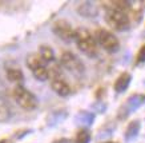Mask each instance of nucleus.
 Masks as SVG:
<instances>
[{
  "mask_svg": "<svg viewBox=\"0 0 145 143\" xmlns=\"http://www.w3.org/2000/svg\"><path fill=\"white\" fill-rule=\"evenodd\" d=\"M93 121H95V115L88 111H81L75 116V123L77 126H83V127L92 126Z\"/></svg>",
  "mask_w": 145,
  "mask_h": 143,
  "instance_id": "9",
  "label": "nucleus"
},
{
  "mask_svg": "<svg viewBox=\"0 0 145 143\" xmlns=\"http://www.w3.org/2000/svg\"><path fill=\"white\" fill-rule=\"evenodd\" d=\"M96 38L99 44L103 48H105L106 51L114 52V51L119 49V40H117V38L113 34H110L109 31H106V30H97Z\"/></svg>",
  "mask_w": 145,
  "mask_h": 143,
  "instance_id": "4",
  "label": "nucleus"
},
{
  "mask_svg": "<svg viewBox=\"0 0 145 143\" xmlns=\"http://www.w3.org/2000/svg\"><path fill=\"white\" fill-rule=\"evenodd\" d=\"M138 62H145V45L142 48L140 49V52H138Z\"/></svg>",
  "mask_w": 145,
  "mask_h": 143,
  "instance_id": "22",
  "label": "nucleus"
},
{
  "mask_svg": "<svg viewBox=\"0 0 145 143\" xmlns=\"http://www.w3.org/2000/svg\"><path fill=\"white\" fill-rule=\"evenodd\" d=\"M106 22L117 31H124L129 26V18L125 14V11H116V9L108 11L106 12Z\"/></svg>",
  "mask_w": 145,
  "mask_h": 143,
  "instance_id": "3",
  "label": "nucleus"
},
{
  "mask_svg": "<svg viewBox=\"0 0 145 143\" xmlns=\"http://www.w3.org/2000/svg\"><path fill=\"white\" fill-rule=\"evenodd\" d=\"M61 64L63 67L67 68L73 75H81L84 72L83 63L79 60V58H76L75 55L71 54V52H64L61 55Z\"/></svg>",
  "mask_w": 145,
  "mask_h": 143,
  "instance_id": "5",
  "label": "nucleus"
},
{
  "mask_svg": "<svg viewBox=\"0 0 145 143\" xmlns=\"http://www.w3.org/2000/svg\"><path fill=\"white\" fill-rule=\"evenodd\" d=\"M91 140V134L87 130H81L76 135V143H89Z\"/></svg>",
  "mask_w": 145,
  "mask_h": 143,
  "instance_id": "18",
  "label": "nucleus"
},
{
  "mask_svg": "<svg viewBox=\"0 0 145 143\" xmlns=\"http://www.w3.org/2000/svg\"><path fill=\"white\" fill-rule=\"evenodd\" d=\"M81 7H83V8H87V11L81 12L83 16H95V15H96V11H91V8H95L92 3H83Z\"/></svg>",
  "mask_w": 145,
  "mask_h": 143,
  "instance_id": "19",
  "label": "nucleus"
},
{
  "mask_svg": "<svg viewBox=\"0 0 145 143\" xmlns=\"http://www.w3.org/2000/svg\"><path fill=\"white\" fill-rule=\"evenodd\" d=\"M108 143H112V142H108Z\"/></svg>",
  "mask_w": 145,
  "mask_h": 143,
  "instance_id": "25",
  "label": "nucleus"
},
{
  "mask_svg": "<svg viewBox=\"0 0 145 143\" xmlns=\"http://www.w3.org/2000/svg\"><path fill=\"white\" fill-rule=\"evenodd\" d=\"M33 75H35L36 79H39V80H47L49 76V72H48V68L45 67V66H41V67L36 68V70H33Z\"/></svg>",
  "mask_w": 145,
  "mask_h": 143,
  "instance_id": "17",
  "label": "nucleus"
},
{
  "mask_svg": "<svg viewBox=\"0 0 145 143\" xmlns=\"http://www.w3.org/2000/svg\"><path fill=\"white\" fill-rule=\"evenodd\" d=\"M53 143H72V142H71L69 139H64V138H63V139H59V140H56V142H53Z\"/></svg>",
  "mask_w": 145,
  "mask_h": 143,
  "instance_id": "23",
  "label": "nucleus"
},
{
  "mask_svg": "<svg viewBox=\"0 0 145 143\" xmlns=\"http://www.w3.org/2000/svg\"><path fill=\"white\" fill-rule=\"evenodd\" d=\"M75 40L77 43V47L80 48V51L84 52L85 55H88L89 58H95L99 54L96 40L93 39V36L87 30L80 28V30L75 31Z\"/></svg>",
  "mask_w": 145,
  "mask_h": 143,
  "instance_id": "1",
  "label": "nucleus"
},
{
  "mask_svg": "<svg viewBox=\"0 0 145 143\" xmlns=\"http://www.w3.org/2000/svg\"><path fill=\"white\" fill-rule=\"evenodd\" d=\"M140 127H141V125L138 121H135L132 123H129L127 131H125V140L131 142V140H133V139L136 138L137 135H138V132H140Z\"/></svg>",
  "mask_w": 145,
  "mask_h": 143,
  "instance_id": "12",
  "label": "nucleus"
},
{
  "mask_svg": "<svg viewBox=\"0 0 145 143\" xmlns=\"http://www.w3.org/2000/svg\"><path fill=\"white\" fill-rule=\"evenodd\" d=\"M67 116H68V114H67L65 111H63V110L51 112V114L48 115V118H47V126H49V127H55V126L60 125Z\"/></svg>",
  "mask_w": 145,
  "mask_h": 143,
  "instance_id": "10",
  "label": "nucleus"
},
{
  "mask_svg": "<svg viewBox=\"0 0 145 143\" xmlns=\"http://www.w3.org/2000/svg\"><path fill=\"white\" fill-rule=\"evenodd\" d=\"M145 103V95H141V94H136V95H132L131 98L127 100L125 103V106H124L123 110H120V111H125L123 114V118H125L127 115H129L131 112H135L137 108L142 106Z\"/></svg>",
  "mask_w": 145,
  "mask_h": 143,
  "instance_id": "7",
  "label": "nucleus"
},
{
  "mask_svg": "<svg viewBox=\"0 0 145 143\" xmlns=\"http://www.w3.org/2000/svg\"><path fill=\"white\" fill-rule=\"evenodd\" d=\"M13 98L20 107L25 108V110H33L37 106L36 96L22 86H18L13 88Z\"/></svg>",
  "mask_w": 145,
  "mask_h": 143,
  "instance_id": "2",
  "label": "nucleus"
},
{
  "mask_svg": "<svg viewBox=\"0 0 145 143\" xmlns=\"http://www.w3.org/2000/svg\"><path fill=\"white\" fill-rule=\"evenodd\" d=\"M93 107V110H96L97 112H100V114H103V112H105V110H106V104L104 102H96L95 104L92 106Z\"/></svg>",
  "mask_w": 145,
  "mask_h": 143,
  "instance_id": "20",
  "label": "nucleus"
},
{
  "mask_svg": "<svg viewBox=\"0 0 145 143\" xmlns=\"http://www.w3.org/2000/svg\"><path fill=\"white\" fill-rule=\"evenodd\" d=\"M53 32L56 34L60 39L65 42H69L72 39H75V31L72 30V27L69 26V23H67L65 20H59L55 23L53 26Z\"/></svg>",
  "mask_w": 145,
  "mask_h": 143,
  "instance_id": "6",
  "label": "nucleus"
},
{
  "mask_svg": "<svg viewBox=\"0 0 145 143\" xmlns=\"http://www.w3.org/2000/svg\"><path fill=\"white\" fill-rule=\"evenodd\" d=\"M40 58L43 62H52L53 58H55L52 48L48 45H41L40 47Z\"/></svg>",
  "mask_w": 145,
  "mask_h": 143,
  "instance_id": "14",
  "label": "nucleus"
},
{
  "mask_svg": "<svg viewBox=\"0 0 145 143\" xmlns=\"http://www.w3.org/2000/svg\"><path fill=\"white\" fill-rule=\"evenodd\" d=\"M131 80H132V76L129 75L128 72L121 74V75L119 76V79L116 80V83H114V90H116V92H124V91H127V88L129 87Z\"/></svg>",
  "mask_w": 145,
  "mask_h": 143,
  "instance_id": "11",
  "label": "nucleus"
},
{
  "mask_svg": "<svg viewBox=\"0 0 145 143\" xmlns=\"http://www.w3.org/2000/svg\"><path fill=\"white\" fill-rule=\"evenodd\" d=\"M27 66L29 67L31 71H33L36 68L44 66V62L41 60V58H40L39 55H29V56L27 58Z\"/></svg>",
  "mask_w": 145,
  "mask_h": 143,
  "instance_id": "13",
  "label": "nucleus"
},
{
  "mask_svg": "<svg viewBox=\"0 0 145 143\" xmlns=\"http://www.w3.org/2000/svg\"><path fill=\"white\" fill-rule=\"evenodd\" d=\"M0 143H12V142L8 140V139H3V140H0Z\"/></svg>",
  "mask_w": 145,
  "mask_h": 143,
  "instance_id": "24",
  "label": "nucleus"
},
{
  "mask_svg": "<svg viewBox=\"0 0 145 143\" xmlns=\"http://www.w3.org/2000/svg\"><path fill=\"white\" fill-rule=\"evenodd\" d=\"M11 118V110H9L8 104L0 99V122H5Z\"/></svg>",
  "mask_w": 145,
  "mask_h": 143,
  "instance_id": "15",
  "label": "nucleus"
},
{
  "mask_svg": "<svg viewBox=\"0 0 145 143\" xmlns=\"http://www.w3.org/2000/svg\"><path fill=\"white\" fill-rule=\"evenodd\" d=\"M112 135V130H103L100 131V134L97 135V139H104L106 136H110Z\"/></svg>",
  "mask_w": 145,
  "mask_h": 143,
  "instance_id": "21",
  "label": "nucleus"
},
{
  "mask_svg": "<svg viewBox=\"0 0 145 143\" xmlns=\"http://www.w3.org/2000/svg\"><path fill=\"white\" fill-rule=\"evenodd\" d=\"M7 78L11 82H19L23 79V72L19 68H8L7 70Z\"/></svg>",
  "mask_w": 145,
  "mask_h": 143,
  "instance_id": "16",
  "label": "nucleus"
},
{
  "mask_svg": "<svg viewBox=\"0 0 145 143\" xmlns=\"http://www.w3.org/2000/svg\"><path fill=\"white\" fill-rule=\"evenodd\" d=\"M51 86H52L53 91L56 94H59L60 96H67L71 92V88H69V86H68V83L65 80H63L61 78H53Z\"/></svg>",
  "mask_w": 145,
  "mask_h": 143,
  "instance_id": "8",
  "label": "nucleus"
}]
</instances>
